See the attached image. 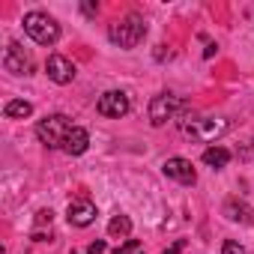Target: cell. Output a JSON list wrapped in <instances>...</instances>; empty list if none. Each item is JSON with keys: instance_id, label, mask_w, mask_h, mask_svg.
I'll list each match as a JSON object with an SVG mask.
<instances>
[{"instance_id": "6da1fadb", "label": "cell", "mask_w": 254, "mask_h": 254, "mask_svg": "<svg viewBox=\"0 0 254 254\" xmlns=\"http://www.w3.org/2000/svg\"><path fill=\"white\" fill-rule=\"evenodd\" d=\"M180 129H183V135H189L194 141H215L230 129V123L221 117H183Z\"/></svg>"}, {"instance_id": "7a4b0ae2", "label": "cell", "mask_w": 254, "mask_h": 254, "mask_svg": "<svg viewBox=\"0 0 254 254\" xmlns=\"http://www.w3.org/2000/svg\"><path fill=\"white\" fill-rule=\"evenodd\" d=\"M144 36H147V21L141 15H126L108 27V39L120 48H135Z\"/></svg>"}, {"instance_id": "3957f363", "label": "cell", "mask_w": 254, "mask_h": 254, "mask_svg": "<svg viewBox=\"0 0 254 254\" xmlns=\"http://www.w3.org/2000/svg\"><path fill=\"white\" fill-rule=\"evenodd\" d=\"M69 132H72V123H69L66 114H51V117H45V120L36 123V138L48 150H63Z\"/></svg>"}, {"instance_id": "277c9868", "label": "cell", "mask_w": 254, "mask_h": 254, "mask_svg": "<svg viewBox=\"0 0 254 254\" xmlns=\"http://www.w3.org/2000/svg\"><path fill=\"white\" fill-rule=\"evenodd\" d=\"M24 33L39 45H54L60 39V24L48 12H27L24 15Z\"/></svg>"}, {"instance_id": "5b68a950", "label": "cell", "mask_w": 254, "mask_h": 254, "mask_svg": "<svg viewBox=\"0 0 254 254\" xmlns=\"http://www.w3.org/2000/svg\"><path fill=\"white\" fill-rule=\"evenodd\" d=\"M183 111H186V102H183L180 96H174V93H159V96L150 102V123H153V126H165L168 120L180 117Z\"/></svg>"}, {"instance_id": "8992f818", "label": "cell", "mask_w": 254, "mask_h": 254, "mask_svg": "<svg viewBox=\"0 0 254 254\" xmlns=\"http://www.w3.org/2000/svg\"><path fill=\"white\" fill-rule=\"evenodd\" d=\"M96 111H99L102 117H114V120L126 117V114L132 111L129 93H123V90H108V93H102L99 102H96Z\"/></svg>"}, {"instance_id": "52a82bcc", "label": "cell", "mask_w": 254, "mask_h": 254, "mask_svg": "<svg viewBox=\"0 0 254 254\" xmlns=\"http://www.w3.org/2000/svg\"><path fill=\"white\" fill-rule=\"evenodd\" d=\"M3 69L12 72V75H30L33 72V57L18 42H9L6 51H3Z\"/></svg>"}, {"instance_id": "ba28073f", "label": "cell", "mask_w": 254, "mask_h": 254, "mask_svg": "<svg viewBox=\"0 0 254 254\" xmlns=\"http://www.w3.org/2000/svg\"><path fill=\"white\" fill-rule=\"evenodd\" d=\"M162 174H165L168 180H174V183H183V186H194V183H197V171H194V165H191L189 159H183V156L168 159V162L162 165Z\"/></svg>"}, {"instance_id": "9c48e42d", "label": "cell", "mask_w": 254, "mask_h": 254, "mask_svg": "<svg viewBox=\"0 0 254 254\" xmlns=\"http://www.w3.org/2000/svg\"><path fill=\"white\" fill-rule=\"evenodd\" d=\"M45 72L54 84H72L75 81V63L66 60L63 54H51L48 63H45Z\"/></svg>"}, {"instance_id": "30bf717a", "label": "cell", "mask_w": 254, "mask_h": 254, "mask_svg": "<svg viewBox=\"0 0 254 254\" xmlns=\"http://www.w3.org/2000/svg\"><path fill=\"white\" fill-rule=\"evenodd\" d=\"M66 218H69V224H75V227H87V224L96 221V203L87 200V197H78V200L69 203Z\"/></svg>"}, {"instance_id": "8fae6325", "label": "cell", "mask_w": 254, "mask_h": 254, "mask_svg": "<svg viewBox=\"0 0 254 254\" xmlns=\"http://www.w3.org/2000/svg\"><path fill=\"white\" fill-rule=\"evenodd\" d=\"M87 147H90V135H87V129H81V126H72V132H69L63 150H66L69 156H81V153H87Z\"/></svg>"}, {"instance_id": "7c38bea8", "label": "cell", "mask_w": 254, "mask_h": 254, "mask_svg": "<svg viewBox=\"0 0 254 254\" xmlns=\"http://www.w3.org/2000/svg\"><path fill=\"white\" fill-rule=\"evenodd\" d=\"M224 215H227L230 221H239V224H251V221H254L251 206L242 203V200H227V203H224Z\"/></svg>"}, {"instance_id": "4fadbf2b", "label": "cell", "mask_w": 254, "mask_h": 254, "mask_svg": "<svg viewBox=\"0 0 254 254\" xmlns=\"http://www.w3.org/2000/svg\"><path fill=\"white\" fill-rule=\"evenodd\" d=\"M129 233H132V218L129 215H114L111 221H108V236L111 239H129Z\"/></svg>"}, {"instance_id": "5bb4252c", "label": "cell", "mask_w": 254, "mask_h": 254, "mask_svg": "<svg viewBox=\"0 0 254 254\" xmlns=\"http://www.w3.org/2000/svg\"><path fill=\"white\" fill-rule=\"evenodd\" d=\"M203 162L212 168V171H221V168H227V162H230V150H224V147H206L203 150Z\"/></svg>"}, {"instance_id": "9a60e30c", "label": "cell", "mask_w": 254, "mask_h": 254, "mask_svg": "<svg viewBox=\"0 0 254 254\" xmlns=\"http://www.w3.org/2000/svg\"><path fill=\"white\" fill-rule=\"evenodd\" d=\"M3 114H6L9 120H24V117H30V114H33V105H30V102H24V99H12V102H6Z\"/></svg>"}, {"instance_id": "2e32d148", "label": "cell", "mask_w": 254, "mask_h": 254, "mask_svg": "<svg viewBox=\"0 0 254 254\" xmlns=\"http://www.w3.org/2000/svg\"><path fill=\"white\" fill-rule=\"evenodd\" d=\"M114 254H144V245L138 242V239H126V242H120L117 245V251Z\"/></svg>"}, {"instance_id": "e0dca14e", "label": "cell", "mask_w": 254, "mask_h": 254, "mask_svg": "<svg viewBox=\"0 0 254 254\" xmlns=\"http://www.w3.org/2000/svg\"><path fill=\"white\" fill-rule=\"evenodd\" d=\"M221 254H248V251H245V248H242L239 242H233V239H227V242L221 245Z\"/></svg>"}, {"instance_id": "ac0fdd59", "label": "cell", "mask_w": 254, "mask_h": 254, "mask_svg": "<svg viewBox=\"0 0 254 254\" xmlns=\"http://www.w3.org/2000/svg\"><path fill=\"white\" fill-rule=\"evenodd\" d=\"M183 251H186V239H177L174 245L165 248V254H183Z\"/></svg>"}, {"instance_id": "d6986e66", "label": "cell", "mask_w": 254, "mask_h": 254, "mask_svg": "<svg viewBox=\"0 0 254 254\" xmlns=\"http://www.w3.org/2000/svg\"><path fill=\"white\" fill-rule=\"evenodd\" d=\"M51 215H54L51 209H39V215H36V224H45V221L51 224Z\"/></svg>"}, {"instance_id": "ffe728a7", "label": "cell", "mask_w": 254, "mask_h": 254, "mask_svg": "<svg viewBox=\"0 0 254 254\" xmlns=\"http://www.w3.org/2000/svg\"><path fill=\"white\" fill-rule=\"evenodd\" d=\"M87 254H105V242H102V239H96V242L87 248Z\"/></svg>"}, {"instance_id": "44dd1931", "label": "cell", "mask_w": 254, "mask_h": 254, "mask_svg": "<svg viewBox=\"0 0 254 254\" xmlns=\"http://www.w3.org/2000/svg\"><path fill=\"white\" fill-rule=\"evenodd\" d=\"M72 254H81V251H72Z\"/></svg>"}]
</instances>
